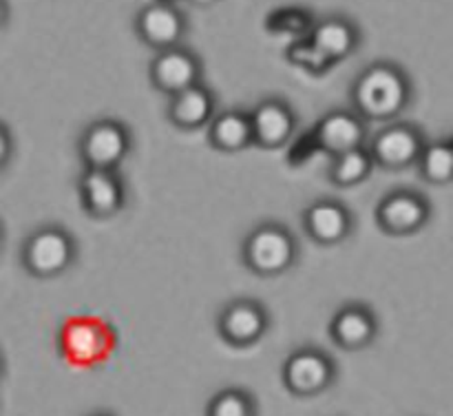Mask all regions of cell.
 <instances>
[{
    "label": "cell",
    "mask_w": 453,
    "mask_h": 416,
    "mask_svg": "<svg viewBox=\"0 0 453 416\" xmlns=\"http://www.w3.org/2000/svg\"><path fill=\"white\" fill-rule=\"evenodd\" d=\"M115 330L96 317H71L60 330V352L73 367H93L111 357Z\"/></svg>",
    "instance_id": "277c9868"
},
{
    "label": "cell",
    "mask_w": 453,
    "mask_h": 416,
    "mask_svg": "<svg viewBox=\"0 0 453 416\" xmlns=\"http://www.w3.org/2000/svg\"><path fill=\"white\" fill-rule=\"evenodd\" d=\"M208 142L221 153H239L252 146L250 113L242 109H228L212 115L208 122Z\"/></svg>",
    "instance_id": "d6986e66"
},
{
    "label": "cell",
    "mask_w": 453,
    "mask_h": 416,
    "mask_svg": "<svg viewBox=\"0 0 453 416\" xmlns=\"http://www.w3.org/2000/svg\"><path fill=\"white\" fill-rule=\"evenodd\" d=\"M255 397L243 388H226L211 398L206 407V416H257Z\"/></svg>",
    "instance_id": "7402d4cb"
},
{
    "label": "cell",
    "mask_w": 453,
    "mask_h": 416,
    "mask_svg": "<svg viewBox=\"0 0 453 416\" xmlns=\"http://www.w3.org/2000/svg\"><path fill=\"white\" fill-rule=\"evenodd\" d=\"M425 142L427 140L418 127L392 119L376 131L367 150L379 166L388 168V171H405V168L416 166V159H418Z\"/></svg>",
    "instance_id": "ba28073f"
},
{
    "label": "cell",
    "mask_w": 453,
    "mask_h": 416,
    "mask_svg": "<svg viewBox=\"0 0 453 416\" xmlns=\"http://www.w3.org/2000/svg\"><path fill=\"white\" fill-rule=\"evenodd\" d=\"M0 372H3V361H0Z\"/></svg>",
    "instance_id": "4dcf8cb0"
},
{
    "label": "cell",
    "mask_w": 453,
    "mask_h": 416,
    "mask_svg": "<svg viewBox=\"0 0 453 416\" xmlns=\"http://www.w3.org/2000/svg\"><path fill=\"white\" fill-rule=\"evenodd\" d=\"M303 228L319 246H339L354 230L352 211L339 199H314L303 208Z\"/></svg>",
    "instance_id": "5bb4252c"
},
{
    "label": "cell",
    "mask_w": 453,
    "mask_h": 416,
    "mask_svg": "<svg viewBox=\"0 0 453 416\" xmlns=\"http://www.w3.org/2000/svg\"><path fill=\"white\" fill-rule=\"evenodd\" d=\"M87 416H113V414H111V412H91V414Z\"/></svg>",
    "instance_id": "83f0119b"
},
{
    "label": "cell",
    "mask_w": 453,
    "mask_h": 416,
    "mask_svg": "<svg viewBox=\"0 0 453 416\" xmlns=\"http://www.w3.org/2000/svg\"><path fill=\"white\" fill-rule=\"evenodd\" d=\"M133 149V135L119 119H96L82 131L78 140V153L84 168L118 171L119 164Z\"/></svg>",
    "instance_id": "5b68a950"
},
{
    "label": "cell",
    "mask_w": 453,
    "mask_h": 416,
    "mask_svg": "<svg viewBox=\"0 0 453 416\" xmlns=\"http://www.w3.org/2000/svg\"><path fill=\"white\" fill-rule=\"evenodd\" d=\"M376 224L383 233L394 237L416 235L432 220V204L423 193L411 189L389 190L376 204Z\"/></svg>",
    "instance_id": "8992f818"
},
{
    "label": "cell",
    "mask_w": 453,
    "mask_h": 416,
    "mask_svg": "<svg viewBox=\"0 0 453 416\" xmlns=\"http://www.w3.org/2000/svg\"><path fill=\"white\" fill-rule=\"evenodd\" d=\"M312 140L319 150L332 158L349 149L365 146L367 122L352 109H332L317 122Z\"/></svg>",
    "instance_id": "8fae6325"
},
{
    "label": "cell",
    "mask_w": 453,
    "mask_h": 416,
    "mask_svg": "<svg viewBox=\"0 0 453 416\" xmlns=\"http://www.w3.org/2000/svg\"><path fill=\"white\" fill-rule=\"evenodd\" d=\"M336 361L321 348H299L283 363V383L296 397H319L336 381Z\"/></svg>",
    "instance_id": "52a82bcc"
},
{
    "label": "cell",
    "mask_w": 453,
    "mask_h": 416,
    "mask_svg": "<svg viewBox=\"0 0 453 416\" xmlns=\"http://www.w3.org/2000/svg\"><path fill=\"white\" fill-rule=\"evenodd\" d=\"M374 159H372L367 146H358V149H349L345 153L332 155L330 164V181L339 189H352V186L361 184L372 175L374 168Z\"/></svg>",
    "instance_id": "ffe728a7"
},
{
    "label": "cell",
    "mask_w": 453,
    "mask_h": 416,
    "mask_svg": "<svg viewBox=\"0 0 453 416\" xmlns=\"http://www.w3.org/2000/svg\"><path fill=\"white\" fill-rule=\"evenodd\" d=\"M217 109L215 93L202 82L184 89L168 97L166 118L171 119L173 127L181 131H197V128L208 127Z\"/></svg>",
    "instance_id": "e0dca14e"
},
{
    "label": "cell",
    "mask_w": 453,
    "mask_h": 416,
    "mask_svg": "<svg viewBox=\"0 0 453 416\" xmlns=\"http://www.w3.org/2000/svg\"><path fill=\"white\" fill-rule=\"evenodd\" d=\"M420 177L434 186H445L453 180V144L451 140L425 142L416 159Z\"/></svg>",
    "instance_id": "44dd1931"
},
{
    "label": "cell",
    "mask_w": 453,
    "mask_h": 416,
    "mask_svg": "<svg viewBox=\"0 0 453 416\" xmlns=\"http://www.w3.org/2000/svg\"><path fill=\"white\" fill-rule=\"evenodd\" d=\"M0 243H3V226H0Z\"/></svg>",
    "instance_id": "f1b7e54d"
},
{
    "label": "cell",
    "mask_w": 453,
    "mask_h": 416,
    "mask_svg": "<svg viewBox=\"0 0 453 416\" xmlns=\"http://www.w3.org/2000/svg\"><path fill=\"white\" fill-rule=\"evenodd\" d=\"M286 56L290 65H295L296 69H303L305 73L310 75H323L334 66V62H332L330 58L323 56V53L314 47L310 38L292 40Z\"/></svg>",
    "instance_id": "603a6c76"
},
{
    "label": "cell",
    "mask_w": 453,
    "mask_h": 416,
    "mask_svg": "<svg viewBox=\"0 0 453 416\" xmlns=\"http://www.w3.org/2000/svg\"><path fill=\"white\" fill-rule=\"evenodd\" d=\"M149 75L153 87L171 97L202 80V60L193 51L177 44L157 51V56L150 60Z\"/></svg>",
    "instance_id": "7c38bea8"
},
{
    "label": "cell",
    "mask_w": 453,
    "mask_h": 416,
    "mask_svg": "<svg viewBox=\"0 0 453 416\" xmlns=\"http://www.w3.org/2000/svg\"><path fill=\"white\" fill-rule=\"evenodd\" d=\"M4 20H7V4H4L3 0H0V27L4 25Z\"/></svg>",
    "instance_id": "484cf974"
},
{
    "label": "cell",
    "mask_w": 453,
    "mask_h": 416,
    "mask_svg": "<svg viewBox=\"0 0 453 416\" xmlns=\"http://www.w3.org/2000/svg\"><path fill=\"white\" fill-rule=\"evenodd\" d=\"M252 144L261 149H281L296 133V113L281 97H265L250 111Z\"/></svg>",
    "instance_id": "4fadbf2b"
},
{
    "label": "cell",
    "mask_w": 453,
    "mask_h": 416,
    "mask_svg": "<svg viewBox=\"0 0 453 416\" xmlns=\"http://www.w3.org/2000/svg\"><path fill=\"white\" fill-rule=\"evenodd\" d=\"M308 38L332 62H339L343 58L352 56L357 51L358 42H361L357 25L343 16H330L314 22Z\"/></svg>",
    "instance_id": "ac0fdd59"
},
{
    "label": "cell",
    "mask_w": 453,
    "mask_h": 416,
    "mask_svg": "<svg viewBox=\"0 0 453 416\" xmlns=\"http://www.w3.org/2000/svg\"><path fill=\"white\" fill-rule=\"evenodd\" d=\"M80 204L96 220L115 217L127 204V186L118 171L84 168L78 181Z\"/></svg>",
    "instance_id": "30bf717a"
},
{
    "label": "cell",
    "mask_w": 453,
    "mask_h": 416,
    "mask_svg": "<svg viewBox=\"0 0 453 416\" xmlns=\"http://www.w3.org/2000/svg\"><path fill=\"white\" fill-rule=\"evenodd\" d=\"M12 155H13V137L12 133H9L7 124L0 122V173L4 171V166L9 164Z\"/></svg>",
    "instance_id": "d4e9b609"
},
{
    "label": "cell",
    "mask_w": 453,
    "mask_h": 416,
    "mask_svg": "<svg viewBox=\"0 0 453 416\" xmlns=\"http://www.w3.org/2000/svg\"><path fill=\"white\" fill-rule=\"evenodd\" d=\"M242 257L250 273L259 277H279L296 266L299 242L288 226L279 221H264L243 239Z\"/></svg>",
    "instance_id": "7a4b0ae2"
},
{
    "label": "cell",
    "mask_w": 453,
    "mask_h": 416,
    "mask_svg": "<svg viewBox=\"0 0 453 416\" xmlns=\"http://www.w3.org/2000/svg\"><path fill=\"white\" fill-rule=\"evenodd\" d=\"M137 35L155 51L171 49L180 44L186 34V20L180 9L173 3H159L153 0L146 4L135 18Z\"/></svg>",
    "instance_id": "9a60e30c"
},
{
    "label": "cell",
    "mask_w": 453,
    "mask_h": 416,
    "mask_svg": "<svg viewBox=\"0 0 453 416\" xmlns=\"http://www.w3.org/2000/svg\"><path fill=\"white\" fill-rule=\"evenodd\" d=\"M349 97L365 122H392L410 106L411 80L394 62H374L357 75Z\"/></svg>",
    "instance_id": "6da1fadb"
},
{
    "label": "cell",
    "mask_w": 453,
    "mask_h": 416,
    "mask_svg": "<svg viewBox=\"0 0 453 416\" xmlns=\"http://www.w3.org/2000/svg\"><path fill=\"white\" fill-rule=\"evenodd\" d=\"M379 330V317L374 314V310L358 301L345 304L343 308L336 310L330 321L332 341L348 352H358L374 343Z\"/></svg>",
    "instance_id": "2e32d148"
},
{
    "label": "cell",
    "mask_w": 453,
    "mask_h": 416,
    "mask_svg": "<svg viewBox=\"0 0 453 416\" xmlns=\"http://www.w3.org/2000/svg\"><path fill=\"white\" fill-rule=\"evenodd\" d=\"M78 257V242L62 226H40L27 235L22 243V266L35 279H53L65 274Z\"/></svg>",
    "instance_id": "3957f363"
},
{
    "label": "cell",
    "mask_w": 453,
    "mask_h": 416,
    "mask_svg": "<svg viewBox=\"0 0 453 416\" xmlns=\"http://www.w3.org/2000/svg\"><path fill=\"white\" fill-rule=\"evenodd\" d=\"M314 20L308 12L303 9H279L274 12L273 16L268 18V31L270 34H279V35H290L292 40L299 38H308L310 29H312Z\"/></svg>",
    "instance_id": "cb8c5ba5"
},
{
    "label": "cell",
    "mask_w": 453,
    "mask_h": 416,
    "mask_svg": "<svg viewBox=\"0 0 453 416\" xmlns=\"http://www.w3.org/2000/svg\"><path fill=\"white\" fill-rule=\"evenodd\" d=\"M159 3H175V0H159Z\"/></svg>",
    "instance_id": "f546056e"
},
{
    "label": "cell",
    "mask_w": 453,
    "mask_h": 416,
    "mask_svg": "<svg viewBox=\"0 0 453 416\" xmlns=\"http://www.w3.org/2000/svg\"><path fill=\"white\" fill-rule=\"evenodd\" d=\"M270 327V314L257 299H234L217 314V332L233 348L259 343Z\"/></svg>",
    "instance_id": "9c48e42d"
},
{
    "label": "cell",
    "mask_w": 453,
    "mask_h": 416,
    "mask_svg": "<svg viewBox=\"0 0 453 416\" xmlns=\"http://www.w3.org/2000/svg\"><path fill=\"white\" fill-rule=\"evenodd\" d=\"M190 3L199 4V7H203V4H212V3H217V0H190Z\"/></svg>",
    "instance_id": "4316f807"
}]
</instances>
